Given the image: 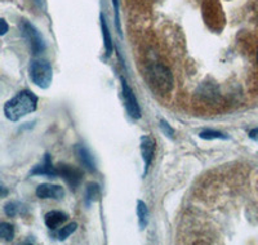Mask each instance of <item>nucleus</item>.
<instances>
[{
  "mask_svg": "<svg viewBox=\"0 0 258 245\" xmlns=\"http://www.w3.org/2000/svg\"><path fill=\"white\" fill-rule=\"evenodd\" d=\"M36 3H38L39 6H41V3H43V0H36Z\"/></svg>",
  "mask_w": 258,
  "mask_h": 245,
  "instance_id": "b1692460",
  "label": "nucleus"
},
{
  "mask_svg": "<svg viewBox=\"0 0 258 245\" xmlns=\"http://www.w3.org/2000/svg\"><path fill=\"white\" fill-rule=\"evenodd\" d=\"M75 152H77L78 159H79V161L82 163V165L85 166V169H88L89 172H94V170H96L94 159L87 147L82 146V145H77V146H75Z\"/></svg>",
  "mask_w": 258,
  "mask_h": 245,
  "instance_id": "9b49d317",
  "label": "nucleus"
},
{
  "mask_svg": "<svg viewBox=\"0 0 258 245\" xmlns=\"http://www.w3.org/2000/svg\"><path fill=\"white\" fill-rule=\"evenodd\" d=\"M20 204L15 202H9L4 205V213L8 217H15L20 213Z\"/></svg>",
  "mask_w": 258,
  "mask_h": 245,
  "instance_id": "a211bd4d",
  "label": "nucleus"
},
{
  "mask_svg": "<svg viewBox=\"0 0 258 245\" xmlns=\"http://www.w3.org/2000/svg\"><path fill=\"white\" fill-rule=\"evenodd\" d=\"M8 189L7 187H4L3 185H0V198H4V196L8 195Z\"/></svg>",
  "mask_w": 258,
  "mask_h": 245,
  "instance_id": "5701e85b",
  "label": "nucleus"
},
{
  "mask_svg": "<svg viewBox=\"0 0 258 245\" xmlns=\"http://www.w3.org/2000/svg\"><path fill=\"white\" fill-rule=\"evenodd\" d=\"M9 26L7 24V21L4 18H0V36L6 35L7 32H8Z\"/></svg>",
  "mask_w": 258,
  "mask_h": 245,
  "instance_id": "aec40b11",
  "label": "nucleus"
},
{
  "mask_svg": "<svg viewBox=\"0 0 258 245\" xmlns=\"http://www.w3.org/2000/svg\"><path fill=\"white\" fill-rule=\"evenodd\" d=\"M36 196L40 199H56V200H61L64 196V190L59 185L43 183L36 189Z\"/></svg>",
  "mask_w": 258,
  "mask_h": 245,
  "instance_id": "6e6552de",
  "label": "nucleus"
},
{
  "mask_svg": "<svg viewBox=\"0 0 258 245\" xmlns=\"http://www.w3.org/2000/svg\"><path fill=\"white\" fill-rule=\"evenodd\" d=\"M199 137L203 140H216V138H221V140H227V136L218 131H213V129H204L199 133Z\"/></svg>",
  "mask_w": 258,
  "mask_h": 245,
  "instance_id": "dca6fc26",
  "label": "nucleus"
},
{
  "mask_svg": "<svg viewBox=\"0 0 258 245\" xmlns=\"http://www.w3.org/2000/svg\"><path fill=\"white\" fill-rule=\"evenodd\" d=\"M249 137L252 138L253 141H255V142H258V128H255V129H253V131H250Z\"/></svg>",
  "mask_w": 258,
  "mask_h": 245,
  "instance_id": "4be33fe9",
  "label": "nucleus"
},
{
  "mask_svg": "<svg viewBox=\"0 0 258 245\" xmlns=\"http://www.w3.org/2000/svg\"><path fill=\"white\" fill-rule=\"evenodd\" d=\"M38 97L29 89L18 92L4 105V115L9 121H18L38 108Z\"/></svg>",
  "mask_w": 258,
  "mask_h": 245,
  "instance_id": "f257e3e1",
  "label": "nucleus"
},
{
  "mask_svg": "<svg viewBox=\"0 0 258 245\" xmlns=\"http://www.w3.org/2000/svg\"><path fill=\"white\" fill-rule=\"evenodd\" d=\"M45 225L50 230H56L59 226H62L64 222L68 221V214L64 212H59V210H50L45 214L44 217Z\"/></svg>",
  "mask_w": 258,
  "mask_h": 245,
  "instance_id": "9d476101",
  "label": "nucleus"
},
{
  "mask_svg": "<svg viewBox=\"0 0 258 245\" xmlns=\"http://www.w3.org/2000/svg\"><path fill=\"white\" fill-rule=\"evenodd\" d=\"M121 87H123V96L128 114L133 119H140L141 117V110H140V106H138L137 98H136L135 93H133V91L131 89V87H129L124 78H121Z\"/></svg>",
  "mask_w": 258,
  "mask_h": 245,
  "instance_id": "39448f33",
  "label": "nucleus"
},
{
  "mask_svg": "<svg viewBox=\"0 0 258 245\" xmlns=\"http://www.w3.org/2000/svg\"><path fill=\"white\" fill-rule=\"evenodd\" d=\"M160 128L161 131L164 132V135L167 136V137H170V138L174 137V129L172 128V127L165 121V120H160Z\"/></svg>",
  "mask_w": 258,
  "mask_h": 245,
  "instance_id": "6ab92c4d",
  "label": "nucleus"
},
{
  "mask_svg": "<svg viewBox=\"0 0 258 245\" xmlns=\"http://www.w3.org/2000/svg\"><path fill=\"white\" fill-rule=\"evenodd\" d=\"M101 196V190L100 186L97 183H89L87 190H85V200H87V204H92V203L97 202Z\"/></svg>",
  "mask_w": 258,
  "mask_h": 245,
  "instance_id": "4468645a",
  "label": "nucleus"
},
{
  "mask_svg": "<svg viewBox=\"0 0 258 245\" xmlns=\"http://www.w3.org/2000/svg\"><path fill=\"white\" fill-rule=\"evenodd\" d=\"M137 218H138V225H140V228L144 230L147 226V222H149V210H147L146 204H145L142 200H138L137 202Z\"/></svg>",
  "mask_w": 258,
  "mask_h": 245,
  "instance_id": "ddd939ff",
  "label": "nucleus"
},
{
  "mask_svg": "<svg viewBox=\"0 0 258 245\" xmlns=\"http://www.w3.org/2000/svg\"><path fill=\"white\" fill-rule=\"evenodd\" d=\"M58 169V177H62L66 181V183L75 190L80 185L83 179V172L79 168H75L73 165H59L57 166Z\"/></svg>",
  "mask_w": 258,
  "mask_h": 245,
  "instance_id": "423d86ee",
  "label": "nucleus"
},
{
  "mask_svg": "<svg viewBox=\"0 0 258 245\" xmlns=\"http://www.w3.org/2000/svg\"><path fill=\"white\" fill-rule=\"evenodd\" d=\"M101 27H102V35H103V44H105V50H106V57H110L114 50V44H112L111 34L107 24H106L103 16H101Z\"/></svg>",
  "mask_w": 258,
  "mask_h": 245,
  "instance_id": "f8f14e48",
  "label": "nucleus"
},
{
  "mask_svg": "<svg viewBox=\"0 0 258 245\" xmlns=\"http://www.w3.org/2000/svg\"><path fill=\"white\" fill-rule=\"evenodd\" d=\"M140 146H141V154L145 164L144 175H146L147 170L150 168V164H151L154 159V154H155V141H154L151 136H142Z\"/></svg>",
  "mask_w": 258,
  "mask_h": 245,
  "instance_id": "0eeeda50",
  "label": "nucleus"
},
{
  "mask_svg": "<svg viewBox=\"0 0 258 245\" xmlns=\"http://www.w3.org/2000/svg\"><path fill=\"white\" fill-rule=\"evenodd\" d=\"M77 223H69V225H66L64 227H62L61 230H59L58 232V239L59 240H66L69 236H70L71 233L75 232V230H77Z\"/></svg>",
  "mask_w": 258,
  "mask_h": 245,
  "instance_id": "f3484780",
  "label": "nucleus"
},
{
  "mask_svg": "<svg viewBox=\"0 0 258 245\" xmlns=\"http://www.w3.org/2000/svg\"><path fill=\"white\" fill-rule=\"evenodd\" d=\"M30 175H45V177L54 178L58 177V169H57V166H54L52 164L50 155L45 154L43 163L36 165L35 168L30 172Z\"/></svg>",
  "mask_w": 258,
  "mask_h": 245,
  "instance_id": "1a4fd4ad",
  "label": "nucleus"
},
{
  "mask_svg": "<svg viewBox=\"0 0 258 245\" xmlns=\"http://www.w3.org/2000/svg\"><path fill=\"white\" fill-rule=\"evenodd\" d=\"M149 80L156 91L161 93H169L173 88V75L169 69L165 68L164 65L154 64L149 68Z\"/></svg>",
  "mask_w": 258,
  "mask_h": 245,
  "instance_id": "f03ea898",
  "label": "nucleus"
},
{
  "mask_svg": "<svg viewBox=\"0 0 258 245\" xmlns=\"http://www.w3.org/2000/svg\"><path fill=\"white\" fill-rule=\"evenodd\" d=\"M114 2V8H115V16H116V24L119 27V4H117V0H112ZM120 30V27H119Z\"/></svg>",
  "mask_w": 258,
  "mask_h": 245,
  "instance_id": "412c9836",
  "label": "nucleus"
},
{
  "mask_svg": "<svg viewBox=\"0 0 258 245\" xmlns=\"http://www.w3.org/2000/svg\"><path fill=\"white\" fill-rule=\"evenodd\" d=\"M15 237V228L11 223L0 222V239L6 241H12Z\"/></svg>",
  "mask_w": 258,
  "mask_h": 245,
  "instance_id": "2eb2a0df",
  "label": "nucleus"
},
{
  "mask_svg": "<svg viewBox=\"0 0 258 245\" xmlns=\"http://www.w3.org/2000/svg\"><path fill=\"white\" fill-rule=\"evenodd\" d=\"M30 79L36 87L47 89L52 84L53 70L52 66L45 59H32L29 66Z\"/></svg>",
  "mask_w": 258,
  "mask_h": 245,
  "instance_id": "7ed1b4c3",
  "label": "nucleus"
},
{
  "mask_svg": "<svg viewBox=\"0 0 258 245\" xmlns=\"http://www.w3.org/2000/svg\"><path fill=\"white\" fill-rule=\"evenodd\" d=\"M21 32H22V36L26 39V41L29 43L30 48H31L32 54H40L45 50V43L44 39L41 36L40 32L38 31L35 26H32L29 21L22 20L20 24Z\"/></svg>",
  "mask_w": 258,
  "mask_h": 245,
  "instance_id": "20e7f679",
  "label": "nucleus"
}]
</instances>
